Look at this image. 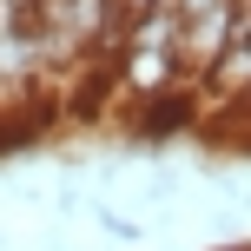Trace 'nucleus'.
<instances>
[{
  "mask_svg": "<svg viewBox=\"0 0 251 251\" xmlns=\"http://www.w3.org/2000/svg\"><path fill=\"white\" fill-rule=\"evenodd\" d=\"M212 251H245V245H212Z\"/></svg>",
  "mask_w": 251,
  "mask_h": 251,
  "instance_id": "obj_3",
  "label": "nucleus"
},
{
  "mask_svg": "<svg viewBox=\"0 0 251 251\" xmlns=\"http://www.w3.org/2000/svg\"><path fill=\"white\" fill-rule=\"evenodd\" d=\"M146 7H159V0H113V13H119V20H139Z\"/></svg>",
  "mask_w": 251,
  "mask_h": 251,
  "instance_id": "obj_2",
  "label": "nucleus"
},
{
  "mask_svg": "<svg viewBox=\"0 0 251 251\" xmlns=\"http://www.w3.org/2000/svg\"><path fill=\"white\" fill-rule=\"evenodd\" d=\"M100 231H106V238H126V245H139V238H146V225H139V218L106 212V205H100Z\"/></svg>",
  "mask_w": 251,
  "mask_h": 251,
  "instance_id": "obj_1",
  "label": "nucleus"
},
{
  "mask_svg": "<svg viewBox=\"0 0 251 251\" xmlns=\"http://www.w3.org/2000/svg\"><path fill=\"white\" fill-rule=\"evenodd\" d=\"M245 251H251V245H245Z\"/></svg>",
  "mask_w": 251,
  "mask_h": 251,
  "instance_id": "obj_4",
  "label": "nucleus"
}]
</instances>
